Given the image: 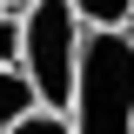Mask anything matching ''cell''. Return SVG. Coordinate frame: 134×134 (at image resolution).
<instances>
[{"label":"cell","mask_w":134,"mask_h":134,"mask_svg":"<svg viewBox=\"0 0 134 134\" xmlns=\"http://www.w3.org/2000/svg\"><path fill=\"white\" fill-rule=\"evenodd\" d=\"M74 134H134V34H87L67 100Z\"/></svg>","instance_id":"cell-1"},{"label":"cell","mask_w":134,"mask_h":134,"mask_svg":"<svg viewBox=\"0 0 134 134\" xmlns=\"http://www.w3.org/2000/svg\"><path fill=\"white\" fill-rule=\"evenodd\" d=\"M81 20L67 0H34L27 14H20V74L34 81L40 107L67 114V100H74V74H81Z\"/></svg>","instance_id":"cell-2"},{"label":"cell","mask_w":134,"mask_h":134,"mask_svg":"<svg viewBox=\"0 0 134 134\" xmlns=\"http://www.w3.org/2000/svg\"><path fill=\"white\" fill-rule=\"evenodd\" d=\"M81 34H134V0H67Z\"/></svg>","instance_id":"cell-3"},{"label":"cell","mask_w":134,"mask_h":134,"mask_svg":"<svg viewBox=\"0 0 134 134\" xmlns=\"http://www.w3.org/2000/svg\"><path fill=\"white\" fill-rule=\"evenodd\" d=\"M40 107V94H34V81L20 74V67H0V134L20 127V121Z\"/></svg>","instance_id":"cell-4"},{"label":"cell","mask_w":134,"mask_h":134,"mask_svg":"<svg viewBox=\"0 0 134 134\" xmlns=\"http://www.w3.org/2000/svg\"><path fill=\"white\" fill-rule=\"evenodd\" d=\"M7 134H74V127H67V114H54V107H34V114L20 121V127H7Z\"/></svg>","instance_id":"cell-5"},{"label":"cell","mask_w":134,"mask_h":134,"mask_svg":"<svg viewBox=\"0 0 134 134\" xmlns=\"http://www.w3.org/2000/svg\"><path fill=\"white\" fill-rule=\"evenodd\" d=\"M0 67H20V14H0Z\"/></svg>","instance_id":"cell-6"},{"label":"cell","mask_w":134,"mask_h":134,"mask_svg":"<svg viewBox=\"0 0 134 134\" xmlns=\"http://www.w3.org/2000/svg\"><path fill=\"white\" fill-rule=\"evenodd\" d=\"M27 7H34V0H0V14H27Z\"/></svg>","instance_id":"cell-7"}]
</instances>
